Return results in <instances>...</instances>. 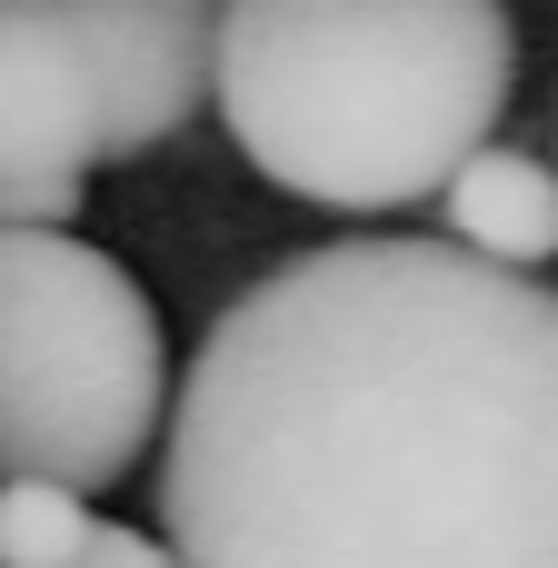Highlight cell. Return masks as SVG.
I'll return each mask as SVG.
<instances>
[{
    "instance_id": "cell-1",
    "label": "cell",
    "mask_w": 558,
    "mask_h": 568,
    "mask_svg": "<svg viewBox=\"0 0 558 568\" xmlns=\"http://www.w3.org/2000/svg\"><path fill=\"white\" fill-rule=\"evenodd\" d=\"M180 568H558V280L329 240L250 280L160 449Z\"/></svg>"
},
{
    "instance_id": "cell-2",
    "label": "cell",
    "mask_w": 558,
    "mask_h": 568,
    "mask_svg": "<svg viewBox=\"0 0 558 568\" xmlns=\"http://www.w3.org/2000/svg\"><path fill=\"white\" fill-rule=\"evenodd\" d=\"M519 90L509 0H230L220 120L310 210H419Z\"/></svg>"
},
{
    "instance_id": "cell-3",
    "label": "cell",
    "mask_w": 558,
    "mask_h": 568,
    "mask_svg": "<svg viewBox=\"0 0 558 568\" xmlns=\"http://www.w3.org/2000/svg\"><path fill=\"white\" fill-rule=\"evenodd\" d=\"M160 419L170 339L150 290L70 230H0V479L100 499L140 479Z\"/></svg>"
},
{
    "instance_id": "cell-4",
    "label": "cell",
    "mask_w": 558,
    "mask_h": 568,
    "mask_svg": "<svg viewBox=\"0 0 558 568\" xmlns=\"http://www.w3.org/2000/svg\"><path fill=\"white\" fill-rule=\"evenodd\" d=\"M100 170V70L60 0L0 10V230H70Z\"/></svg>"
},
{
    "instance_id": "cell-5",
    "label": "cell",
    "mask_w": 558,
    "mask_h": 568,
    "mask_svg": "<svg viewBox=\"0 0 558 568\" xmlns=\"http://www.w3.org/2000/svg\"><path fill=\"white\" fill-rule=\"evenodd\" d=\"M60 10L100 70V160H150L220 100L230 0H60Z\"/></svg>"
},
{
    "instance_id": "cell-6",
    "label": "cell",
    "mask_w": 558,
    "mask_h": 568,
    "mask_svg": "<svg viewBox=\"0 0 558 568\" xmlns=\"http://www.w3.org/2000/svg\"><path fill=\"white\" fill-rule=\"evenodd\" d=\"M449 240L499 260V270H549L558 260V160L549 150H469V170L439 190Z\"/></svg>"
},
{
    "instance_id": "cell-7",
    "label": "cell",
    "mask_w": 558,
    "mask_h": 568,
    "mask_svg": "<svg viewBox=\"0 0 558 568\" xmlns=\"http://www.w3.org/2000/svg\"><path fill=\"white\" fill-rule=\"evenodd\" d=\"M90 499L60 479H0V568H80L90 549Z\"/></svg>"
},
{
    "instance_id": "cell-8",
    "label": "cell",
    "mask_w": 558,
    "mask_h": 568,
    "mask_svg": "<svg viewBox=\"0 0 558 568\" xmlns=\"http://www.w3.org/2000/svg\"><path fill=\"white\" fill-rule=\"evenodd\" d=\"M80 568H180V549H170V539H150V529L100 519V529H90V549H80Z\"/></svg>"
},
{
    "instance_id": "cell-9",
    "label": "cell",
    "mask_w": 558,
    "mask_h": 568,
    "mask_svg": "<svg viewBox=\"0 0 558 568\" xmlns=\"http://www.w3.org/2000/svg\"><path fill=\"white\" fill-rule=\"evenodd\" d=\"M0 10H20V0H0Z\"/></svg>"
}]
</instances>
